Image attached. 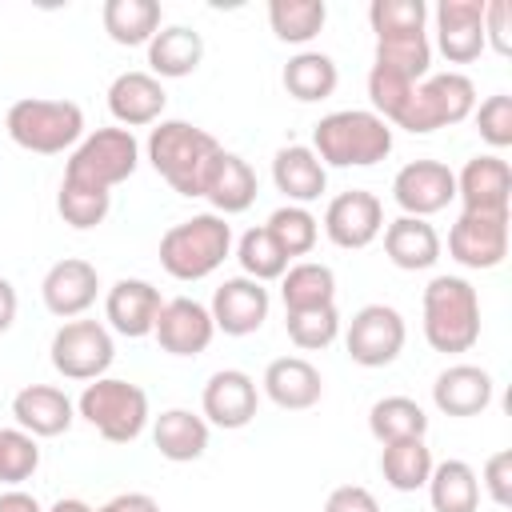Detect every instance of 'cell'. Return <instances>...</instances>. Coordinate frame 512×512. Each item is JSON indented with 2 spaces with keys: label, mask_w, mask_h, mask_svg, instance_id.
I'll return each mask as SVG.
<instances>
[{
  "label": "cell",
  "mask_w": 512,
  "mask_h": 512,
  "mask_svg": "<svg viewBox=\"0 0 512 512\" xmlns=\"http://www.w3.org/2000/svg\"><path fill=\"white\" fill-rule=\"evenodd\" d=\"M56 212L64 224L72 228H96L104 224V216L112 212V192H96V188H80V184H64L60 180V192H56Z\"/></svg>",
  "instance_id": "obj_41"
},
{
  "label": "cell",
  "mask_w": 512,
  "mask_h": 512,
  "mask_svg": "<svg viewBox=\"0 0 512 512\" xmlns=\"http://www.w3.org/2000/svg\"><path fill=\"white\" fill-rule=\"evenodd\" d=\"M40 296H44V308L52 316L80 320L100 296V272H96V264H88L80 256H64L44 272Z\"/></svg>",
  "instance_id": "obj_14"
},
{
  "label": "cell",
  "mask_w": 512,
  "mask_h": 512,
  "mask_svg": "<svg viewBox=\"0 0 512 512\" xmlns=\"http://www.w3.org/2000/svg\"><path fill=\"white\" fill-rule=\"evenodd\" d=\"M484 48L496 56L512 52V4L508 0H484Z\"/></svg>",
  "instance_id": "obj_45"
},
{
  "label": "cell",
  "mask_w": 512,
  "mask_h": 512,
  "mask_svg": "<svg viewBox=\"0 0 512 512\" xmlns=\"http://www.w3.org/2000/svg\"><path fill=\"white\" fill-rule=\"evenodd\" d=\"M324 512H380V504H376V496H372L368 488H360V484H340V488L328 492Z\"/></svg>",
  "instance_id": "obj_47"
},
{
  "label": "cell",
  "mask_w": 512,
  "mask_h": 512,
  "mask_svg": "<svg viewBox=\"0 0 512 512\" xmlns=\"http://www.w3.org/2000/svg\"><path fill=\"white\" fill-rule=\"evenodd\" d=\"M236 260H240V268H244V276L248 280H256V284H268V280H280L284 272H288V256H284V248L272 240V232L260 224V228H248L244 236H240V244H236Z\"/></svg>",
  "instance_id": "obj_38"
},
{
  "label": "cell",
  "mask_w": 512,
  "mask_h": 512,
  "mask_svg": "<svg viewBox=\"0 0 512 512\" xmlns=\"http://www.w3.org/2000/svg\"><path fill=\"white\" fill-rule=\"evenodd\" d=\"M508 220H512V212H460L456 224L448 228V256L476 272L504 264Z\"/></svg>",
  "instance_id": "obj_11"
},
{
  "label": "cell",
  "mask_w": 512,
  "mask_h": 512,
  "mask_svg": "<svg viewBox=\"0 0 512 512\" xmlns=\"http://www.w3.org/2000/svg\"><path fill=\"white\" fill-rule=\"evenodd\" d=\"M432 464H436V460H432V448L424 444V436L384 444V452H380V476H384V484L396 488V492H416V488H424L428 476H432Z\"/></svg>",
  "instance_id": "obj_34"
},
{
  "label": "cell",
  "mask_w": 512,
  "mask_h": 512,
  "mask_svg": "<svg viewBox=\"0 0 512 512\" xmlns=\"http://www.w3.org/2000/svg\"><path fill=\"white\" fill-rule=\"evenodd\" d=\"M100 20L104 32L124 48H148V40L164 28V12L156 0H104Z\"/></svg>",
  "instance_id": "obj_30"
},
{
  "label": "cell",
  "mask_w": 512,
  "mask_h": 512,
  "mask_svg": "<svg viewBox=\"0 0 512 512\" xmlns=\"http://www.w3.org/2000/svg\"><path fill=\"white\" fill-rule=\"evenodd\" d=\"M0 512H44V508H40V500L32 492L8 488V492H0Z\"/></svg>",
  "instance_id": "obj_50"
},
{
  "label": "cell",
  "mask_w": 512,
  "mask_h": 512,
  "mask_svg": "<svg viewBox=\"0 0 512 512\" xmlns=\"http://www.w3.org/2000/svg\"><path fill=\"white\" fill-rule=\"evenodd\" d=\"M432 404L456 420L480 416L492 404V372L480 364H448L432 384Z\"/></svg>",
  "instance_id": "obj_23"
},
{
  "label": "cell",
  "mask_w": 512,
  "mask_h": 512,
  "mask_svg": "<svg viewBox=\"0 0 512 512\" xmlns=\"http://www.w3.org/2000/svg\"><path fill=\"white\" fill-rule=\"evenodd\" d=\"M372 68H384L408 84H420L432 68V44L428 32H412V36H380L376 40V56Z\"/></svg>",
  "instance_id": "obj_36"
},
{
  "label": "cell",
  "mask_w": 512,
  "mask_h": 512,
  "mask_svg": "<svg viewBox=\"0 0 512 512\" xmlns=\"http://www.w3.org/2000/svg\"><path fill=\"white\" fill-rule=\"evenodd\" d=\"M432 20L436 48L452 64H472L484 52V0H440Z\"/></svg>",
  "instance_id": "obj_20"
},
{
  "label": "cell",
  "mask_w": 512,
  "mask_h": 512,
  "mask_svg": "<svg viewBox=\"0 0 512 512\" xmlns=\"http://www.w3.org/2000/svg\"><path fill=\"white\" fill-rule=\"evenodd\" d=\"M392 200L404 216H436L456 200V172L444 160H408L392 176Z\"/></svg>",
  "instance_id": "obj_12"
},
{
  "label": "cell",
  "mask_w": 512,
  "mask_h": 512,
  "mask_svg": "<svg viewBox=\"0 0 512 512\" xmlns=\"http://www.w3.org/2000/svg\"><path fill=\"white\" fill-rule=\"evenodd\" d=\"M48 356L64 380L92 384V380L108 376V368L116 360V344H112L108 324H100V320H64L48 344Z\"/></svg>",
  "instance_id": "obj_9"
},
{
  "label": "cell",
  "mask_w": 512,
  "mask_h": 512,
  "mask_svg": "<svg viewBox=\"0 0 512 512\" xmlns=\"http://www.w3.org/2000/svg\"><path fill=\"white\" fill-rule=\"evenodd\" d=\"M284 328H288V340L296 348L320 352V348H328L340 336V312H336V304L304 308V312H284Z\"/></svg>",
  "instance_id": "obj_40"
},
{
  "label": "cell",
  "mask_w": 512,
  "mask_h": 512,
  "mask_svg": "<svg viewBox=\"0 0 512 512\" xmlns=\"http://www.w3.org/2000/svg\"><path fill=\"white\" fill-rule=\"evenodd\" d=\"M324 20H328L324 0H272L268 4V24L276 40L284 44H308L312 36H320Z\"/></svg>",
  "instance_id": "obj_37"
},
{
  "label": "cell",
  "mask_w": 512,
  "mask_h": 512,
  "mask_svg": "<svg viewBox=\"0 0 512 512\" xmlns=\"http://www.w3.org/2000/svg\"><path fill=\"white\" fill-rule=\"evenodd\" d=\"M40 468V444L24 428H0V484H20Z\"/></svg>",
  "instance_id": "obj_43"
},
{
  "label": "cell",
  "mask_w": 512,
  "mask_h": 512,
  "mask_svg": "<svg viewBox=\"0 0 512 512\" xmlns=\"http://www.w3.org/2000/svg\"><path fill=\"white\" fill-rule=\"evenodd\" d=\"M44 512H92V504H84L80 496H60L52 508H44Z\"/></svg>",
  "instance_id": "obj_51"
},
{
  "label": "cell",
  "mask_w": 512,
  "mask_h": 512,
  "mask_svg": "<svg viewBox=\"0 0 512 512\" xmlns=\"http://www.w3.org/2000/svg\"><path fill=\"white\" fill-rule=\"evenodd\" d=\"M260 184H256V172L244 156L236 152H220L208 180H204V200L216 208V216H236V212H248L252 200H256Z\"/></svg>",
  "instance_id": "obj_26"
},
{
  "label": "cell",
  "mask_w": 512,
  "mask_h": 512,
  "mask_svg": "<svg viewBox=\"0 0 512 512\" xmlns=\"http://www.w3.org/2000/svg\"><path fill=\"white\" fill-rule=\"evenodd\" d=\"M260 388L284 412H304V408L320 404V396H324V380H320L316 364L304 360V356H276L264 368Z\"/></svg>",
  "instance_id": "obj_22"
},
{
  "label": "cell",
  "mask_w": 512,
  "mask_h": 512,
  "mask_svg": "<svg viewBox=\"0 0 512 512\" xmlns=\"http://www.w3.org/2000/svg\"><path fill=\"white\" fill-rule=\"evenodd\" d=\"M152 336H156V344H160L168 356H200V352L212 344L216 324H212V312H208L200 300H192V296H172V300H164Z\"/></svg>",
  "instance_id": "obj_17"
},
{
  "label": "cell",
  "mask_w": 512,
  "mask_h": 512,
  "mask_svg": "<svg viewBox=\"0 0 512 512\" xmlns=\"http://www.w3.org/2000/svg\"><path fill=\"white\" fill-rule=\"evenodd\" d=\"M264 228L272 232V240L284 248L288 260H292V256H308V252L316 248V236H320V220H316L308 208H300V204H280V208L268 216Z\"/></svg>",
  "instance_id": "obj_39"
},
{
  "label": "cell",
  "mask_w": 512,
  "mask_h": 512,
  "mask_svg": "<svg viewBox=\"0 0 512 512\" xmlns=\"http://www.w3.org/2000/svg\"><path fill=\"white\" fill-rule=\"evenodd\" d=\"M432 512H476L480 508V476L464 460H440L428 476Z\"/></svg>",
  "instance_id": "obj_32"
},
{
  "label": "cell",
  "mask_w": 512,
  "mask_h": 512,
  "mask_svg": "<svg viewBox=\"0 0 512 512\" xmlns=\"http://www.w3.org/2000/svg\"><path fill=\"white\" fill-rule=\"evenodd\" d=\"M368 432L380 444L416 440V436H428V412L412 396H384L368 408Z\"/></svg>",
  "instance_id": "obj_35"
},
{
  "label": "cell",
  "mask_w": 512,
  "mask_h": 512,
  "mask_svg": "<svg viewBox=\"0 0 512 512\" xmlns=\"http://www.w3.org/2000/svg\"><path fill=\"white\" fill-rule=\"evenodd\" d=\"M380 232H384V204H380L376 192L348 188V192L328 200V208H324V236L336 248H348V252L368 248Z\"/></svg>",
  "instance_id": "obj_13"
},
{
  "label": "cell",
  "mask_w": 512,
  "mask_h": 512,
  "mask_svg": "<svg viewBox=\"0 0 512 512\" xmlns=\"http://www.w3.org/2000/svg\"><path fill=\"white\" fill-rule=\"evenodd\" d=\"M144 148H148V164L180 196H204V180H208L216 156L224 152L208 128L188 124V120H160L148 132Z\"/></svg>",
  "instance_id": "obj_1"
},
{
  "label": "cell",
  "mask_w": 512,
  "mask_h": 512,
  "mask_svg": "<svg viewBox=\"0 0 512 512\" xmlns=\"http://www.w3.org/2000/svg\"><path fill=\"white\" fill-rule=\"evenodd\" d=\"M200 408H204V420L216 424V428H248L256 420V408H260V388L248 372L240 368H220L208 376L204 392H200Z\"/></svg>",
  "instance_id": "obj_15"
},
{
  "label": "cell",
  "mask_w": 512,
  "mask_h": 512,
  "mask_svg": "<svg viewBox=\"0 0 512 512\" xmlns=\"http://www.w3.org/2000/svg\"><path fill=\"white\" fill-rule=\"evenodd\" d=\"M456 196L464 212H512V168L496 152L472 156L456 172Z\"/></svg>",
  "instance_id": "obj_19"
},
{
  "label": "cell",
  "mask_w": 512,
  "mask_h": 512,
  "mask_svg": "<svg viewBox=\"0 0 512 512\" xmlns=\"http://www.w3.org/2000/svg\"><path fill=\"white\" fill-rule=\"evenodd\" d=\"M4 128L12 144L36 156L68 152L84 140V112L72 100H48V96H24L8 108Z\"/></svg>",
  "instance_id": "obj_5"
},
{
  "label": "cell",
  "mask_w": 512,
  "mask_h": 512,
  "mask_svg": "<svg viewBox=\"0 0 512 512\" xmlns=\"http://www.w3.org/2000/svg\"><path fill=\"white\" fill-rule=\"evenodd\" d=\"M420 308L424 340L436 352H468L480 340V296L464 276H432Z\"/></svg>",
  "instance_id": "obj_4"
},
{
  "label": "cell",
  "mask_w": 512,
  "mask_h": 512,
  "mask_svg": "<svg viewBox=\"0 0 512 512\" xmlns=\"http://www.w3.org/2000/svg\"><path fill=\"white\" fill-rule=\"evenodd\" d=\"M204 60V36L188 24H164L148 40V68L156 80H180L192 76Z\"/></svg>",
  "instance_id": "obj_28"
},
{
  "label": "cell",
  "mask_w": 512,
  "mask_h": 512,
  "mask_svg": "<svg viewBox=\"0 0 512 512\" xmlns=\"http://www.w3.org/2000/svg\"><path fill=\"white\" fill-rule=\"evenodd\" d=\"M92 512H160V504H156L148 492H120V496L104 500V504L92 508Z\"/></svg>",
  "instance_id": "obj_48"
},
{
  "label": "cell",
  "mask_w": 512,
  "mask_h": 512,
  "mask_svg": "<svg viewBox=\"0 0 512 512\" xmlns=\"http://www.w3.org/2000/svg\"><path fill=\"white\" fill-rule=\"evenodd\" d=\"M136 164H140V144L128 128H96L72 148L64 164V184L112 192L136 172Z\"/></svg>",
  "instance_id": "obj_6"
},
{
  "label": "cell",
  "mask_w": 512,
  "mask_h": 512,
  "mask_svg": "<svg viewBox=\"0 0 512 512\" xmlns=\"http://www.w3.org/2000/svg\"><path fill=\"white\" fill-rule=\"evenodd\" d=\"M408 324L392 304H364L344 332V348L360 368H384L404 352Z\"/></svg>",
  "instance_id": "obj_10"
},
{
  "label": "cell",
  "mask_w": 512,
  "mask_h": 512,
  "mask_svg": "<svg viewBox=\"0 0 512 512\" xmlns=\"http://www.w3.org/2000/svg\"><path fill=\"white\" fill-rule=\"evenodd\" d=\"M440 232L420 216H396L384 224V256L404 272H424L440 260Z\"/></svg>",
  "instance_id": "obj_27"
},
{
  "label": "cell",
  "mask_w": 512,
  "mask_h": 512,
  "mask_svg": "<svg viewBox=\"0 0 512 512\" xmlns=\"http://www.w3.org/2000/svg\"><path fill=\"white\" fill-rule=\"evenodd\" d=\"M160 308H164L160 288L148 284V280H140V276H124V280H116V284L104 292V316H108V328L120 332V336H128V340L152 336Z\"/></svg>",
  "instance_id": "obj_18"
},
{
  "label": "cell",
  "mask_w": 512,
  "mask_h": 512,
  "mask_svg": "<svg viewBox=\"0 0 512 512\" xmlns=\"http://www.w3.org/2000/svg\"><path fill=\"white\" fill-rule=\"evenodd\" d=\"M472 120H476V132H480L484 144H492V148L512 144V96L508 92H496V96L480 100L472 108Z\"/></svg>",
  "instance_id": "obj_44"
},
{
  "label": "cell",
  "mask_w": 512,
  "mask_h": 512,
  "mask_svg": "<svg viewBox=\"0 0 512 512\" xmlns=\"http://www.w3.org/2000/svg\"><path fill=\"white\" fill-rule=\"evenodd\" d=\"M164 104H168V92H164V84L152 72L132 68V72H120L108 84V112L128 132L144 128V124H160Z\"/></svg>",
  "instance_id": "obj_21"
},
{
  "label": "cell",
  "mask_w": 512,
  "mask_h": 512,
  "mask_svg": "<svg viewBox=\"0 0 512 512\" xmlns=\"http://www.w3.org/2000/svg\"><path fill=\"white\" fill-rule=\"evenodd\" d=\"M308 148L324 168H372L392 152V124L372 108H340L312 124Z\"/></svg>",
  "instance_id": "obj_2"
},
{
  "label": "cell",
  "mask_w": 512,
  "mask_h": 512,
  "mask_svg": "<svg viewBox=\"0 0 512 512\" xmlns=\"http://www.w3.org/2000/svg\"><path fill=\"white\" fill-rule=\"evenodd\" d=\"M280 300H284V312L328 308L336 304V272L320 260H296L280 276Z\"/></svg>",
  "instance_id": "obj_31"
},
{
  "label": "cell",
  "mask_w": 512,
  "mask_h": 512,
  "mask_svg": "<svg viewBox=\"0 0 512 512\" xmlns=\"http://www.w3.org/2000/svg\"><path fill=\"white\" fill-rule=\"evenodd\" d=\"M268 308H272L268 288L248 280V276H228L212 292V304H208L212 324L224 336H252V332H260L264 320H268Z\"/></svg>",
  "instance_id": "obj_16"
},
{
  "label": "cell",
  "mask_w": 512,
  "mask_h": 512,
  "mask_svg": "<svg viewBox=\"0 0 512 512\" xmlns=\"http://www.w3.org/2000/svg\"><path fill=\"white\" fill-rule=\"evenodd\" d=\"M228 252H232V224L216 212L188 216L160 236V268L184 284L212 276L228 260Z\"/></svg>",
  "instance_id": "obj_3"
},
{
  "label": "cell",
  "mask_w": 512,
  "mask_h": 512,
  "mask_svg": "<svg viewBox=\"0 0 512 512\" xmlns=\"http://www.w3.org/2000/svg\"><path fill=\"white\" fill-rule=\"evenodd\" d=\"M12 416H16V428H24L28 436H60L72 428L76 404L56 384H24L12 396Z\"/></svg>",
  "instance_id": "obj_24"
},
{
  "label": "cell",
  "mask_w": 512,
  "mask_h": 512,
  "mask_svg": "<svg viewBox=\"0 0 512 512\" xmlns=\"http://www.w3.org/2000/svg\"><path fill=\"white\" fill-rule=\"evenodd\" d=\"M152 444L172 464H192L208 452V420L188 408H168L152 420Z\"/></svg>",
  "instance_id": "obj_29"
},
{
  "label": "cell",
  "mask_w": 512,
  "mask_h": 512,
  "mask_svg": "<svg viewBox=\"0 0 512 512\" xmlns=\"http://www.w3.org/2000/svg\"><path fill=\"white\" fill-rule=\"evenodd\" d=\"M484 488H488L492 504H500V508L512 504V452L508 448H500L484 460Z\"/></svg>",
  "instance_id": "obj_46"
},
{
  "label": "cell",
  "mask_w": 512,
  "mask_h": 512,
  "mask_svg": "<svg viewBox=\"0 0 512 512\" xmlns=\"http://www.w3.org/2000/svg\"><path fill=\"white\" fill-rule=\"evenodd\" d=\"M284 88H288V96L292 100H300V104H316V100H328L332 92H336V84H340V68H336V60L328 56V52H296L288 64H284Z\"/></svg>",
  "instance_id": "obj_33"
},
{
  "label": "cell",
  "mask_w": 512,
  "mask_h": 512,
  "mask_svg": "<svg viewBox=\"0 0 512 512\" xmlns=\"http://www.w3.org/2000/svg\"><path fill=\"white\" fill-rule=\"evenodd\" d=\"M428 20V4L424 0H372L368 4V24L380 36H412L424 32Z\"/></svg>",
  "instance_id": "obj_42"
},
{
  "label": "cell",
  "mask_w": 512,
  "mask_h": 512,
  "mask_svg": "<svg viewBox=\"0 0 512 512\" xmlns=\"http://www.w3.org/2000/svg\"><path fill=\"white\" fill-rule=\"evenodd\" d=\"M472 108H476V84L464 72H436L412 88L408 104L400 108V116L392 124L412 136H428L436 128H452V124L468 120Z\"/></svg>",
  "instance_id": "obj_8"
},
{
  "label": "cell",
  "mask_w": 512,
  "mask_h": 512,
  "mask_svg": "<svg viewBox=\"0 0 512 512\" xmlns=\"http://www.w3.org/2000/svg\"><path fill=\"white\" fill-rule=\"evenodd\" d=\"M76 412L108 440V444H132L148 428V392L132 380L100 376L84 384Z\"/></svg>",
  "instance_id": "obj_7"
},
{
  "label": "cell",
  "mask_w": 512,
  "mask_h": 512,
  "mask_svg": "<svg viewBox=\"0 0 512 512\" xmlns=\"http://www.w3.org/2000/svg\"><path fill=\"white\" fill-rule=\"evenodd\" d=\"M16 308H20V296H16L12 280H8V276H0V336L16 324Z\"/></svg>",
  "instance_id": "obj_49"
},
{
  "label": "cell",
  "mask_w": 512,
  "mask_h": 512,
  "mask_svg": "<svg viewBox=\"0 0 512 512\" xmlns=\"http://www.w3.org/2000/svg\"><path fill=\"white\" fill-rule=\"evenodd\" d=\"M272 184H276V192L288 196V204L308 208L312 200L324 196V188H328V168L320 164V156H316L308 144H284V148L272 156Z\"/></svg>",
  "instance_id": "obj_25"
}]
</instances>
